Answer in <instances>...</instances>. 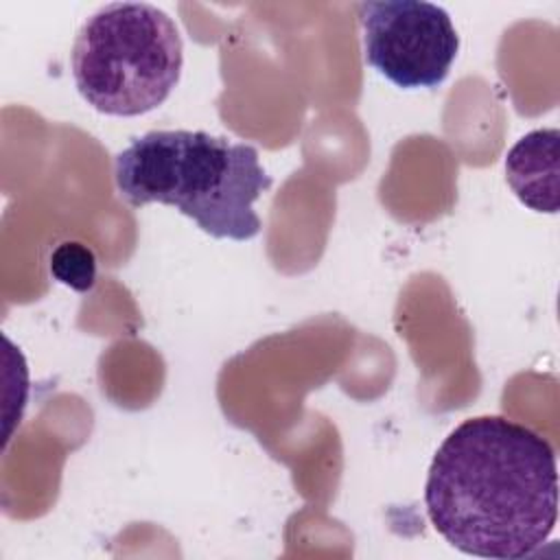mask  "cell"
<instances>
[{
    "mask_svg": "<svg viewBox=\"0 0 560 560\" xmlns=\"http://www.w3.org/2000/svg\"><path fill=\"white\" fill-rule=\"evenodd\" d=\"M424 505L435 532L462 553L529 558L558 521L553 446L503 416L468 418L438 446Z\"/></svg>",
    "mask_w": 560,
    "mask_h": 560,
    "instance_id": "1",
    "label": "cell"
},
{
    "mask_svg": "<svg viewBox=\"0 0 560 560\" xmlns=\"http://www.w3.org/2000/svg\"><path fill=\"white\" fill-rule=\"evenodd\" d=\"M114 179L129 206H173L206 234L230 241L260 232L254 201L271 186L254 144L188 129L136 138L116 155Z\"/></svg>",
    "mask_w": 560,
    "mask_h": 560,
    "instance_id": "2",
    "label": "cell"
},
{
    "mask_svg": "<svg viewBox=\"0 0 560 560\" xmlns=\"http://www.w3.org/2000/svg\"><path fill=\"white\" fill-rule=\"evenodd\" d=\"M81 98L107 116H140L177 85L184 44L177 24L147 2H109L79 28L70 52Z\"/></svg>",
    "mask_w": 560,
    "mask_h": 560,
    "instance_id": "3",
    "label": "cell"
},
{
    "mask_svg": "<svg viewBox=\"0 0 560 560\" xmlns=\"http://www.w3.org/2000/svg\"><path fill=\"white\" fill-rule=\"evenodd\" d=\"M363 59L402 90L438 88L451 72L459 35L451 15L424 0L357 4Z\"/></svg>",
    "mask_w": 560,
    "mask_h": 560,
    "instance_id": "4",
    "label": "cell"
},
{
    "mask_svg": "<svg viewBox=\"0 0 560 560\" xmlns=\"http://www.w3.org/2000/svg\"><path fill=\"white\" fill-rule=\"evenodd\" d=\"M558 129H534L505 153V179L523 206L534 212H558L560 179Z\"/></svg>",
    "mask_w": 560,
    "mask_h": 560,
    "instance_id": "5",
    "label": "cell"
},
{
    "mask_svg": "<svg viewBox=\"0 0 560 560\" xmlns=\"http://www.w3.org/2000/svg\"><path fill=\"white\" fill-rule=\"evenodd\" d=\"M48 269L57 282L79 293H88L96 284V256L90 247L74 241H66L52 249Z\"/></svg>",
    "mask_w": 560,
    "mask_h": 560,
    "instance_id": "6",
    "label": "cell"
}]
</instances>
